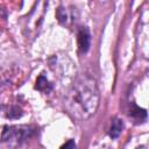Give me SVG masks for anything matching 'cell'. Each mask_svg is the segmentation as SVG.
Returning <instances> with one entry per match:
<instances>
[{
  "label": "cell",
  "instance_id": "obj_3",
  "mask_svg": "<svg viewBox=\"0 0 149 149\" xmlns=\"http://www.w3.org/2000/svg\"><path fill=\"white\" fill-rule=\"evenodd\" d=\"M50 69L59 79H72L76 77V66L68 55H54L49 58Z\"/></svg>",
  "mask_w": 149,
  "mask_h": 149
},
{
  "label": "cell",
  "instance_id": "obj_6",
  "mask_svg": "<svg viewBox=\"0 0 149 149\" xmlns=\"http://www.w3.org/2000/svg\"><path fill=\"white\" fill-rule=\"evenodd\" d=\"M35 88L41 91V92H50L52 90V84H50V81L48 80V78L44 74H40L38 78L36 79V85Z\"/></svg>",
  "mask_w": 149,
  "mask_h": 149
},
{
  "label": "cell",
  "instance_id": "obj_8",
  "mask_svg": "<svg viewBox=\"0 0 149 149\" xmlns=\"http://www.w3.org/2000/svg\"><path fill=\"white\" fill-rule=\"evenodd\" d=\"M7 84H8L7 77H6V74H5L3 70H2V68L0 66V94L3 92V90H5L6 86H7Z\"/></svg>",
  "mask_w": 149,
  "mask_h": 149
},
{
  "label": "cell",
  "instance_id": "obj_5",
  "mask_svg": "<svg viewBox=\"0 0 149 149\" xmlns=\"http://www.w3.org/2000/svg\"><path fill=\"white\" fill-rule=\"evenodd\" d=\"M123 129V122L121 119L119 118H114L112 120V123H111V127H109V136L112 139H116L119 137V135L121 134Z\"/></svg>",
  "mask_w": 149,
  "mask_h": 149
},
{
  "label": "cell",
  "instance_id": "obj_2",
  "mask_svg": "<svg viewBox=\"0 0 149 149\" xmlns=\"http://www.w3.org/2000/svg\"><path fill=\"white\" fill-rule=\"evenodd\" d=\"M24 116L19 105H0V142L20 144L36 133L35 126L22 121Z\"/></svg>",
  "mask_w": 149,
  "mask_h": 149
},
{
  "label": "cell",
  "instance_id": "obj_9",
  "mask_svg": "<svg viewBox=\"0 0 149 149\" xmlns=\"http://www.w3.org/2000/svg\"><path fill=\"white\" fill-rule=\"evenodd\" d=\"M74 147H76V144H74V142L72 140H70L69 142H66L65 144L62 146V148H74Z\"/></svg>",
  "mask_w": 149,
  "mask_h": 149
},
{
  "label": "cell",
  "instance_id": "obj_1",
  "mask_svg": "<svg viewBox=\"0 0 149 149\" xmlns=\"http://www.w3.org/2000/svg\"><path fill=\"white\" fill-rule=\"evenodd\" d=\"M98 106L99 90L95 79L88 74L77 77L64 95L66 112L77 120H86L95 113Z\"/></svg>",
  "mask_w": 149,
  "mask_h": 149
},
{
  "label": "cell",
  "instance_id": "obj_7",
  "mask_svg": "<svg viewBox=\"0 0 149 149\" xmlns=\"http://www.w3.org/2000/svg\"><path fill=\"white\" fill-rule=\"evenodd\" d=\"M56 15H57L58 21H59L62 24H69V21H70V19H69V17H70V14H69V12H68L65 8L59 7V8L57 9Z\"/></svg>",
  "mask_w": 149,
  "mask_h": 149
},
{
  "label": "cell",
  "instance_id": "obj_4",
  "mask_svg": "<svg viewBox=\"0 0 149 149\" xmlns=\"http://www.w3.org/2000/svg\"><path fill=\"white\" fill-rule=\"evenodd\" d=\"M90 41L91 35L86 27H81L78 31V47L80 52H86L90 48Z\"/></svg>",
  "mask_w": 149,
  "mask_h": 149
}]
</instances>
